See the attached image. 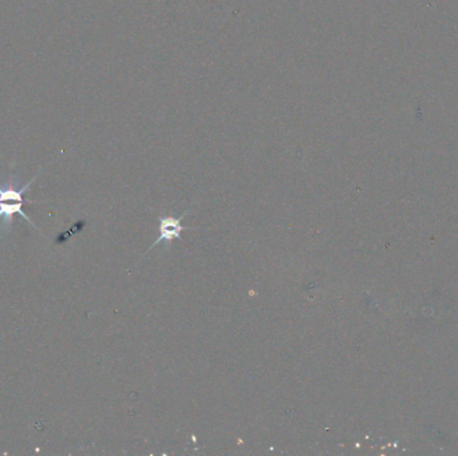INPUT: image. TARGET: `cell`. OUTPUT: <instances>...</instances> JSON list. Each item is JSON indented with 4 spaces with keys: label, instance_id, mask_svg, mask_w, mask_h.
<instances>
[{
    "label": "cell",
    "instance_id": "7a4b0ae2",
    "mask_svg": "<svg viewBox=\"0 0 458 456\" xmlns=\"http://www.w3.org/2000/svg\"><path fill=\"white\" fill-rule=\"evenodd\" d=\"M184 230V226L181 225V218H161V225H160V237L157 241L153 243V246L159 245L162 241H173L174 239H181V233Z\"/></svg>",
    "mask_w": 458,
    "mask_h": 456
},
{
    "label": "cell",
    "instance_id": "6da1fadb",
    "mask_svg": "<svg viewBox=\"0 0 458 456\" xmlns=\"http://www.w3.org/2000/svg\"><path fill=\"white\" fill-rule=\"evenodd\" d=\"M35 180H36V177H34L31 181H28L27 184L22 188H19L11 180L7 181L5 184L0 185V218H3V226H1L3 232H10L12 217L15 213L22 215L28 224H31L34 226L32 221L23 213L22 206L25 204L23 194L27 191L28 188L31 187V184Z\"/></svg>",
    "mask_w": 458,
    "mask_h": 456
}]
</instances>
